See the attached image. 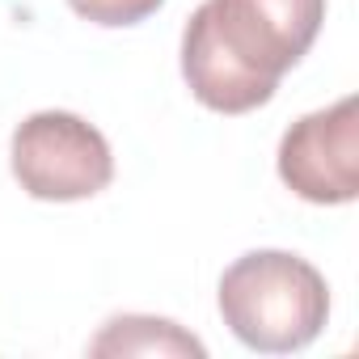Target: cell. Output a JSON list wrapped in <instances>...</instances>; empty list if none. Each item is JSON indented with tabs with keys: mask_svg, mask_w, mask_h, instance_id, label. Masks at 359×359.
<instances>
[{
	"mask_svg": "<svg viewBox=\"0 0 359 359\" xmlns=\"http://www.w3.org/2000/svg\"><path fill=\"white\" fill-rule=\"evenodd\" d=\"M325 22V0H203L182 34V76L220 114H245L275 97Z\"/></svg>",
	"mask_w": 359,
	"mask_h": 359,
	"instance_id": "1",
	"label": "cell"
},
{
	"mask_svg": "<svg viewBox=\"0 0 359 359\" xmlns=\"http://www.w3.org/2000/svg\"><path fill=\"white\" fill-rule=\"evenodd\" d=\"M224 325L262 355L309 346L330 317V287L321 271L287 250H254L220 279Z\"/></svg>",
	"mask_w": 359,
	"mask_h": 359,
	"instance_id": "2",
	"label": "cell"
},
{
	"mask_svg": "<svg viewBox=\"0 0 359 359\" xmlns=\"http://www.w3.org/2000/svg\"><path fill=\"white\" fill-rule=\"evenodd\" d=\"M13 177L47 203L89 199L110 187L114 156L106 135L68 110H39L13 131Z\"/></svg>",
	"mask_w": 359,
	"mask_h": 359,
	"instance_id": "3",
	"label": "cell"
},
{
	"mask_svg": "<svg viewBox=\"0 0 359 359\" xmlns=\"http://www.w3.org/2000/svg\"><path fill=\"white\" fill-rule=\"evenodd\" d=\"M279 177L309 203H351L359 195V114L355 97L313 110L279 144Z\"/></svg>",
	"mask_w": 359,
	"mask_h": 359,
	"instance_id": "4",
	"label": "cell"
},
{
	"mask_svg": "<svg viewBox=\"0 0 359 359\" xmlns=\"http://www.w3.org/2000/svg\"><path fill=\"white\" fill-rule=\"evenodd\" d=\"M89 355H195L203 359V342L165 317H114L89 342Z\"/></svg>",
	"mask_w": 359,
	"mask_h": 359,
	"instance_id": "5",
	"label": "cell"
},
{
	"mask_svg": "<svg viewBox=\"0 0 359 359\" xmlns=\"http://www.w3.org/2000/svg\"><path fill=\"white\" fill-rule=\"evenodd\" d=\"M68 5L93 26H135L152 18L165 0H68Z\"/></svg>",
	"mask_w": 359,
	"mask_h": 359,
	"instance_id": "6",
	"label": "cell"
}]
</instances>
